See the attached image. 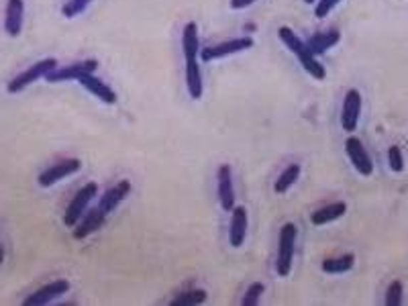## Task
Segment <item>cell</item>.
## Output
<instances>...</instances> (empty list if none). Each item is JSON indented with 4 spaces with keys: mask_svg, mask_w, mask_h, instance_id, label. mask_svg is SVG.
<instances>
[{
    "mask_svg": "<svg viewBox=\"0 0 408 306\" xmlns=\"http://www.w3.org/2000/svg\"><path fill=\"white\" fill-rule=\"evenodd\" d=\"M278 37H280V39L284 41V46L298 58V61L303 63V68L310 76L317 78V80H325V78H327L325 65L317 60V56L310 53V49L306 47V41H303L290 27H286V25L280 27V29H278Z\"/></svg>",
    "mask_w": 408,
    "mask_h": 306,
    "instance_id": "6da1fadb",
    "label": "cell"
},
{
    "mask_svg": "<svg viewBox=\"0 0 408 306\" xmlns=\"http://www.w3.org/2000/svg\"><path fill=\"white\" fill-rule=\"evenodd\" d=\"M296 225L286 223L280 235H278V260H276V272L280 278H286L292 272V260H294V245H296Z\"/></svg>",
    "mask_w": 408,
    "mask_h": 306,
    "instance_id": "7a4b0ae2",
    "label": "cell"
},
{
    "mask_svg": "<svg viewBox=\"0 0 408 306\" xmlns=\"http://www.w3.org/2000/svg\"><path fill=\"white\" fill-rule=\"evenodd\" d=\"M96 196H98V186H96V184L88 182L86 186H82L76 192V196L72 199V202L68 204L66 213H63V225L70 227V229H74L78 223H80V218L86 213L88 204H90Z\"/></svg>",
    "mask_w": 408,
    "mask_h": 306,
    "instance_id": "3957f363",
    "label": "cell"
},
{
    "mask_svg": "<svg viewBox=\"0 0 408 306\" xmlns=\"http://www.w3.org/2000/svg\"><path fill=\"white\" fill-rule=\"evenodd\" d=\"M56 68H58V60H56V58H46V60L37 61V63H33L31 68H27L25 72H21L19 76L13 78V80L9 82L6 90H9V94L23 92L27 86H31L33 82H37V80H41V78H47V74L53 72Z\"/></svg>",
    "mask_w": 408,
    "mask_h": 306,
    "instance_id": "277c9868",
    "label": "cell"
},
{
    "mask_svg": "<svg viewBox=\"0 0 408 306\" xmlns=\"http://www.w3.org/2000/svg\"><path fill=\"white\" fill-rule=\"evenodd\" d=\"M251 47H253V39H251V37H235V39L223 41V43H219V46L200 49V60L202 61L221 60V58H227V56L241 53V51L251 49Z\"/></svg>",
    "mask_w": 408,
    "mask_h": 306,
    "instance_id": "5b68a950",
    "label": "cell"
},
{
    "mask_svg": "<svg viewBox=\"0 0 408 306\" xmlns=\"http://www.w3.org/2000/svg\"><path fill=\"white\" fill-rule=\"evenodd\" d=\"M80 168H82V162H80L78 157H68V159H61L58 164L49 166L46 172H41L39 178H37V182H39L41 188H49V186H53V184L63 180V178H68V176L80 172Z\"/></svg>",
    "mask_w": 408,
    "mask_h": 306,
    "instance_id": "8992f818",
    "label": "cell"
},
{
    "mask_svg": "<svg viewBox=\"0 0 408 306\" xmlns=\"http://www.w3.org/2000/svg\"><path fill=\"white\" fill-rule=\"evenodd\" d=\"M98 68V61L96 60H84L76 61V63H70V65H63V68H56L53 72L47 74V82L51 84H58V82H68V80H80L84 74H94Z\"/></svg>",
    "mask_w": 408,
    "mask_h": 306,
    "instance_id": "52a82bcc",
    "label": "cell"
},
{
    "mask_svg": "<svg viewBox=\"0 0 408 306\" xmlns=\"http://www.w3.org/2000/svg\"><path fill=\"white\" fill-rule=\"evenodd\" d=\"M360 115H362V94L351 88L343 98V108H341V125L343 131L353 133L360 125Z\"/></svg>",
    "mask_w": 408,
    "mask_h": 306,
    "instance_id": "ba28073f",
    "label": "cell"
},
{
    "mask_svg": "<svg viewBox=\"0 0 408 306\" xmlns=\"http://www.w3.org/2000/svg\"><path fill=\"white\" fill-rule=\"evenodd\" d=\"M68 290H70V282H68V280H53V282L46 284L43 288H39L37 292H33L31 296H27V298L23 300V306L49 305V302H53L56 298L63 296Z\"/></svg>",
    "mask_w": 408,
    "mask_h": 306,
    "instance_id": "9c48e42d",
    "label": "cell"
},
{
    "mask_svg": "<svg viewBox=\"0 0 408 306\" xmlns=\"http://www.w3.org/2000/svg\"><path fill=\"white\" fill-rule=\"evenodd\" d=\"M216 190L223 211L231 213L235 209V186H233V169L229 164H223L216 172Z\"/></svg>",
    "mask_w": 408,
    "mask_h": 306,
    "instance_id": "30bf717a",
    "label": "cell"
},
{
    "mask_svg": "<svg viewBox=\"0 0 408 306\" xmlns=\"http://www.w3.org/2000/svg\"><path fill=\"white\" fill-rule=\"evenodd\" d=\"M345 152H347V157L351 159L353 168L357 169L362 176H372L374 174V164H372V157L370 153L365 152L363 143L357 137H347L345 141Z\"/></svg>",
    "mask_w": 408,
    "mask_h": 306,
    "instance_id": "8fae6325",
    "label": "cell"
},
{
    "mask_svg": "<svg viewBox=\"0 0 408 306\" xmlns=\"http://www.w3.org/2000/svg\"><path fill=\"white\" fill-rule=\"evenodd\" d=\"M23 21H25V2L23 0H9L4 9V31L16 37L23 31Z\"/></svg>",
    "mask_w": 408,
    "mask_h": 306,
    "instance_id": "7c38bea8",
    "label": "cell"
},
{
    "mask_svg": "<svg viewBox=\"0 0 408 306\" xmlns=\"http://www.w3.org/2000/svg\"><path fill=\"white\" fill-rule=\"evenodd\" d=\"M105 218L106 213L100 209V206H96V209L88 211V213L80 218V223L76 225V229H74V239L82 241V239H86L88 235L96 233V231L105 225Z\"/></svg>",
    "mask_w": 408,
    "mask_h": 306,
    "instance_id": "4fadbf2b",
    "label": "cell"
},
{
    "mask_svg": "<svg viewBox=\"0 0 408 306\" xmlns=\"http://www.w3.org/2000/svg\"><path fill=\"white\" fill-rule=\"evenodd\" d=\"M78 82L90 94H94L98 100H103L105 105H117V92L113 90L106 82H103L100 78H96L94 74H84Z\"/></svg>",
    "mask_w": 408,
    "mask_h": 306,
    "instance_id": "5bb4252c",
    "label": "cell"
},
{
    "mask_svg": "<svg viewBox=\"0 0 408 306\" xmlns=\"http://www.w3.org/2000/svg\"><path fill=\"white\" fill-rule=\"evenodd\" d=\"M129 194H131V182H129V180H121L119 184H115L113 188H108L105 194L100 196L98 206H100L106 214L113 213Z\"/></svg>",
    "mask_w": 408,
    "mask_h": 306,
    "instance_id": "9a60e30c",
    "label": "cell"
},
{
    "mask_svg": "<svg viewBox=\"0 0 408 306\" xmlns=\"http://www.w3.org/2000/svg\"><path fill=\"white\" fill-rule=\"evenodd\" d=\"M247 235V209L235 206L231 211V229H229V243L233 247H241Z\"/></svg>",
    "mask_w": 408,
    "mask_h": 306,
    "instance_id": "2e32d148",
    "label": "cell"
},
{
    "mask_svg": "<svg viewBox=\"0 0 408 306\" xmlns=\"http://www.w3.org/2000/svg\"><path fill=\"white\" fill-rule=\"evenodd\" d=\"M341 41V33L337 29L331 31H323V33H315L308 41H306V47L310 49L313 56H320L325 51H329L331 47H335Z\"/></svg>",
    "mask_w": 408,
    "mask_h": 306,
    "instance_id": "e0dca14e",
    "label": "cell"
},
{
    "mask_svg": "<svg viewBox=\"0 0 408 306\" xmlns=\"http://www.w3.org/2000/svg\"><path fill=\"white\" fill-rule=\"evenodd\" d=\"M345 213H347L345 202H333V204H327V206H323V209H318V211L310 214V223L320 227V225H327V223L341 218Z\"/></svg>",
    "mask_w": 408,
    "mask_h": 306,
    "instance_id": "ac0fdd59",
    "label": "cell"
},
{
    "mask_svg": "<svg viewBox=\"0 0 408 306\" xmlns=\"http://www.w3.org/2000/svg\"><path fill=\"white\" fill-rule=\"evenodd\" d=\"M300 178V164H290L273 184V192L276 194H286L288 190L296 184V180Z\"/></svg>",
    "mask_w": 408,
    "mask_h": 306,
    "instance_id": "d6986e66",
    "label": "cell"
},
{
    "mask_svg": "<svg viewBox=\"0 0 408 306\" xmlns=\"http://www.w3.org/2000/svg\"><path fill=\"white\" fill-rule=\"evenodd\" d=\"M355 265V255L353 253H345L341 258H331V260L323 261V272L327 274H345Z\"/></svg>",
    "mask_w": 408,
    "mask_h": 306,
    "instance_id": "ffe728a7",
    "label": "cell"
},
{
    "mask_svg": "<svg viewBox=\"0 0 408 306\" xmlns=\"http://www.w3.org/2000/svg\"><path fill=\"white\" fill-rule=\"evenodd\" d=\"M206 302V292L204 290H188L178 294L174 300H172V306H197Z\"/></svg>",
    "mask_w": 408,
    "mask_h": 306,
    "instance_id": "44dd1931",
    "label": "cell"
},
{
    "mask_svg": "<svg viewBox=\"0 0 408 306\" xmlns=\"http://www.w3.org/2000/svg\"><path fill=\"white\" fill-rule=\"evenodd\" d=\"M404 302V286L400 280H394L386 290V306H400Z\"/></svg>",
    "mask_w": 408,
    "mask_h": 306,
    "instance_id": "7402d4cb",
    "label": "cell"
},
{
    "mask_svg": "<svg viewBox=\"0 0 408 306\" xmlns=\"http://www.w3.org/2000/svg\"><path fill=\"white\" fill-rule=\"evenodd\" d=\"M92 0H66V4L61 6V15L66 19H74V16L82 15L88 6H90Z\"/></svg>",
    "mask_w": 408,
    "mask_h": 306,
    "instance_id": "603a6c76",
    "label": "cell"
},
{
    "mask_svg": "<svg viewBox=\"0 0 408 306\" xmlns=\"http://www.w3.org/2000/svg\"><path fill=\"white\" fill-rule=\"evenodd\" d=\"M266 290V286L261 284V282H253L247 292H245V296H243L241 305L243 306H257L259 305V300H261V294Z\"/></svg>",
    "mask_w": 408,
    "mask_h": 306,
    "instance_id": "cb8c5ba5",
    "label": "cell"
},
{
    "mask_svg": "<svg viewBox=\"0 0 408 306\" xmlns=\"http://www.w3.org/2000/svg\"><path fill=\"white\" fill-rule=\"evenodd\" d=\"M388 164H390L392 172H402L404 169V157H402V152H400L398 145H392L388 149Z\"/></svg>",
    "mask_w": 408,
    "mask_h": 306,
    "instance_id": "d4e9b609",
    "label": "cell"
},
{
    "mask_svg": "<svg viewBox=\"0 0 408 306\" xmlns=\"http://www.w3.org/2000/svg\"><path fill=\"white\" fill-rule=\"evenodd\" d=\"M341 0H318L317 6H315V16H318V19H325V16L331 13L333 9L339 4Z\"/></svg>",
    "mask_w": 408,
    "mask_h": 306,
    "instance_id": "484cf974",
    "label": "cell"
},
{
    "mask_svg": "<svg viewBox=\"0 0 408 306\" xmlns=\"http://www.w3.org/2000/svg\"><path fill=\"white\" fill-rule=\"evenodd\" d=\"M256 0H231V9H235V11H241V9H247V6H251Z\"/></svg>",
    "mask_w": 408,
    "mask_h": 306,
    "instance_id": "4316f807",
    "label": "cell"
},
{
    "mask_svg": "<svg viewBox=\"0 0 408 306\" xmlns=\"http://www.w3.org/2000/svg\"><path fill=\"white\" fill-rule=\"evenodd\" d=\"M304 2H308V4H310V2H315V0H304Z\"/></svg>",
    "mask_w": 408,
    "mask_h": 306,
    "instance_id": "83f0119b",
    "label": "cell"
}]
</instances>
